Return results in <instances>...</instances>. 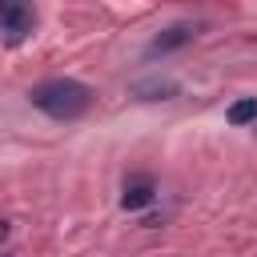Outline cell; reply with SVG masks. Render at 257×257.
I'll return each mask as SVG.
<instances>
[{
  "label": "cell",
  "instance_id": "obj_1",
  "mask_svg": "<svg viewBox=\"0 0 257 257\" xmlns=\"http://www.w3.org/2000/svg\"><path fill=\"white\" fill-rule=\"evenodd\" d=\"M28 100H32V108H40L52 120H76L92 108V88L72 76H52V80H40L28 92Z\"/></svg>",
  "mask_w": 257,
  "mask_h": 257
},
{
  "label": "cell",
  "instance_id": "obj_2",
  "mask_svg": "<svg viewBox=\"0 0 257 257\" xmlns=\"http://www.w3.org/2000/svg\"><path fill=\"white\" fill-rule=\"evenodd\" d=\"M36 28V8L24 0H0V32L8 44H20Z\"/></svg>",
  "mask_w": 257,
  "mask_h": 257
},
{
  "label": "cell",
  "instance_id": "obj_3",
  "mask_svg": "<svg viewBox=\"0 0 257 257\" xmlns=\"http://www.w3.org/2000/svg\"><path fill=\"white\" fill-rule=\"evenodd\" d=\"M193 36H197V24H189V20H181V24H169L165 32H157L153 40H149V56H165V52H177V48H185V44H193Z\"/></svg>",
  "mask_w": 257,
  "mask_h": 257
},
{
  "label": "cell",
  "instance_id": "obj_4",
  "mask_svg": "<svg viewBox=\"0 0 257 257\" xmlns=\"http://www.w3.org/2000/svg\"><path fill=\"white\" fill-rule=\"evenodd\" d=\"M157 201V181L153 173H128L124 177V189H120V205L124 209H145Z\"/></svg>",
  "mask_w": 257,
  "mask_h": 257
},
{
  "label": "cell",
  "instance_id": "obj_5",
  "mask_svg": "<svg viewBox=\"0 0 257 257\" xmlns=\"http://www.w3.org/2000/svg\"><path fill=\"white\" fill-rule=\"evenodd\" d=\"M225 116H229V124H249V120H257V96H245V100H233Z\"/></svg>",
  "mask_w": 257,
  "mask_h": 257
},
{
  "label": "cell",
  "instance_id": "obj_6",
  "mask_svg": "<svg viewBox=\"0 0 257 257\" xmlns=\"http://www.w3.org/2000/svg\"><path fill=\"white\" fill-rule=\"evenodd\" d=\"M137 92H141V96H145V92H157L153 100H161V96H173L177 84H173V80H153V84H137Z\"/></svg>",
  "mask_w": 257,
  "mask_h": 257
},
{
  "label": "cell",
  "instance_id": "obj_7",
  "mask_svg": "<svg viewBox=\"0 0 257 257\" xmlns=\"http://www.w3.org/2000/svg\"><path fill=\"white\" fill-rule=\"evenodd\" d=\"M4 237H8V221H0V241H4Z\"/></svg>",
  "mask_w": 257,
  "mask_h": 257
},
{
  "label": "cell",
  "instance_id": "obj_8",
  "mask_svg": "<svg viewBox=\"0 0 257 257\" xmlns=\"http://www.w3.org/2000/svg\"><path fill=\"white\" fill-rule=\"evenodd\" d=\"M0 257H12V253H0Z\"/></svg>",
  "mask_w": 257,
  "mask_h": 257
}]
</instances>
